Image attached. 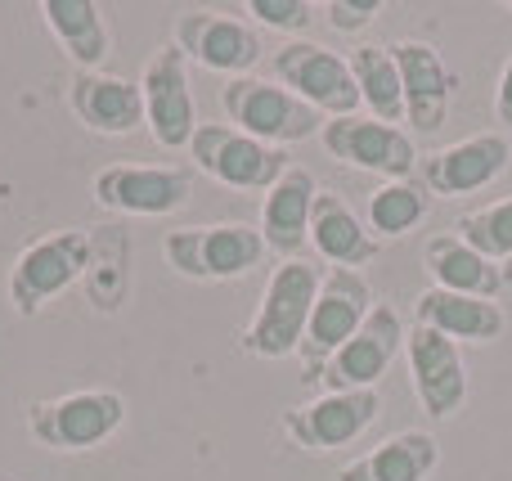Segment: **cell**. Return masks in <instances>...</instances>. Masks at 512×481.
<instances>
[{
	"mask_svg": "<svg viewBox=\"0 0 512 481\" xmlns=\"http://www.w3.org/2000/svg\"><path fill=\"white\" fill-rule=\"evenodd\" d=\"M162 257H167V266L185 279H198V284H225V279H243L252 266H261L265 239H261L256 225H243V221L185 225V230L167 234Z\"/></svg>",
	"mask_w": 512,
	"mask_h": 481,
	"instance_id": "3",
	"label": "cell"
},
{
	"mask_svg": "<svg viewBox=\"0 0 512 481\" xmlns=\"http://www.w3.org/2000/svg\"><path fill=\"white\" fill-rule=\"evenodd\" d=\"M508 9H512V5H508Z\"/></svg>",
	"mask_w": 512,
	"mask_h": 481,
	"instance_id": "31",
	"label": "cell"
},
{
	"mask_svg": "<svg viewBox=\"0 0 512 481\" xmlns=\"http://www.w3.org/2000/svg\"><path fill=\"white\" fill-rule=\"evenodd\" d=\"M436 464H441V441L432 432L405 428L382 446H373L369 455L351 459L337 473V481H427L436 473Z\"/></svg>",
	"mask_w": 512,
	"mask_h": 481,
	"instance_id": "23",
	"label": "cell"
},
{
	"mask_svg": "<svg viewBox=\"0 0 512 481\" xmlns=\"http://www.w3.org/2000/svg\"><path fill=\"white\" fill-rule=\"evenodd\" d=\"M310 248L328 270H360L382 252V239L364 225V216L333 189H319L310 212Z\"/></svg>",
	"mask_w": 512,
	"mask_h": 481,
	"instance_id": "20",
	"label": "cell"
},
{
	"mask_svg": "<svg viewBox=\"0 0 512 481\" xmlns=\"http://www.w3.org/2000/svg\"><path fill=\"white\" fill-rule=\"evenodd\" d=\"M221 108L230 126H239L243 135L261 144H274V149L301 144L324 131V117L306 99H297L288 86L265 77H230L221 86Z\"/></svg>",
	"mask_w": 512,
	"mask_h": 481,
	"instance_id": "4",
	"label": "cell"
},
{
	"mask_svg": "<svg viewBox=\"0 0 512 481\" xmlns=\"http://www.w3.org/2000/svg\"><path fill=\"white\" fill-rule=\"evenodd\" d=\"M90 257H95V234L81 230V225H68V230H54L45 239L27 243L14 257V270H9V306L23 320L41 315L54 297L68 293L86 275Z\"/></svg>",
	"mask_w": 512,
	"mask_h": 481,
	"instance_id": "2",
	"label": "cell"
},
{
	"mask_svg": "<svg viewBox=\"0 0 512 481\" xmlns=\"http://www.w3.org/2000/svg\"><path fill=\"white\" fill-rule=\"evenodd\" d=\"M140 95H144V126H149L158 149H189L198 131V108L194 90H189V59L180 45H162L144 59L140 72Z\"/></svg>",
	"mask_w": 512,
	"mask_h": 481,
	"instance_id": "12",
	"label": "cell"
},
{
	"mask_svg": "<svg viewBox=\"0 0 512 481\" xmlns=\"http://www.w3.org/2000/svg\"><path fill=\"white\" fill-rule=\"evenodd\" d=\"M171 45H180L189 63L207 72H225V77H252L261 63L265 41L248 18L221 14V9H185L171 27Z\"/></svg>",
	"mask_w": 512,
	"mask_h": 481,
	"instance_id": "9",
	"label": "cell"
},
{
	"mask_svg": "<svg viewBox=\"0 0 512 481\" xmlns=\"http://www.w3.org/2000/svg\"><path fill=\"white\" fill-rule=\"evenodd\" d=\"M315 198H319V185L306 167L292 162L274 189L261 198V239H265V252H274L279 261H297L306 257L310 248V212H315Z\"/></svg>",
	"mask_w": 512,
	"mask_h": 481,
	"instance_id": "18",
	"label": "cell"
},
{
	"mask_svg": "<svg viewBox=\"0 0 512 481\" xmlns=\"http://www.w3.org/2000/svg\"><path fill=\"white\" fill-rule=\"evenodd\" d=\"M423 266L432 275V288L445 293H468V297H490L495 302L504 293V270L499 261L481 257L472 243H463L459 234H432L423 243Z\"/></svg>",
	"mask_w": 512,
	"mask_h": 481,
	"instance_id": "22",
	"label": "cell"
},
{
	"mask_svg": "<svg viewBox=\"0 0 512 481\" xmlns=\"http://www.w3.org/2000/svg\"><path fill=\"white\" fill-rule=\"evenodd\" d=\"M346 63H351V77L360 86V104L369 108L373 122H387V126L405 122V86H400V68L391 45H355V50H346Z\"/></svg>",
	"mask_w": 512,
	"mask_h": 481,
	"instance_id": "25",
	"label": "cell"
},
{
	"mask_svg": "<svg viewBox=\"0 0 512 481\" xmlns=\"http://www.w3.org/2000/svg\"><path fill=\"white\" fill-rule=\"evenodd\" d=\"M126 423V401L108 387H90V392L50 396V401L27 405V432L36 446L59 450V455H81L95 450Z\"/></svg>",
	"mask_w": 512,
	"mask_h": 481,
	"instance_id": "5",
	"label": "cell"
},
{
	"mask_svg": "<svg viewBox=\"0 0 512 481\" xmlns=\"http://www.w3.org/2000/svg\"><path fill=\"white\" fill-rule=\"evenodd\" d=\"M243 9H248L261 27H274V32H306L319 14L306 0H248Z\"/></svg>",
	"mask_w": 512,
	"mask_h": 481,
	"instance_id": "28",
	"label": "cell"
},
{
	"mask_svg": "<svg viewBox=\"0 0 512 481\" xmlns=\"http://www.w3.org/2000/svg\"><path fill=\"white\" fill-rule=\"evenodd\" d=\"M432 212V194L418 185L414 176L409 180H382L378 189L369 194V207H364V225L373 230V239H405L409 230L427 221Z\"/></svg>",
	"mask_w": 512,
	"mask_h": 481,
	"instance_id": "26",
	"label": "cell"
},
{
	"mask_svg": "<svg viewBox=\"0 0 512 481\" xmlns=\"http://www.w3.org/2000/svg\"><path fill=\"white\" fill-rule=\"evenodd\" d=\"M373 306L378 302H373V284L364 270H324V284H319L306 338H301V347H297L301 383H315V374L355 338V329L369 320Z\"/></svg>",
	"mask_w": 512,
	"mask_h": 481,
	"instance_id": "6",
	"label": "cell"
},
{
	"mask_svg": "<svg viewBox=\"0 0 512 481\" xmlns=\"http://www.w3.org/2000/svg\"><path fill=\"white\" fill-rule=\"evenodd\" d=\"M454 234H459L463 243H472L481 257L504 266V261H512V198L486 203V207H477V212H463L459 221H454Z\"/></svg>",
	"mask_w": 512,
	"mask_h": 481,
	"instance_id": "27",
	"label": "cell"
},
{
	"mask_svg": "<svg viewBox=\"0 0 512 481\" xmlns=\"http://www.w3.org/2000/svg\"><path fill=\"white\" fill-rule=\"evenodd\" d=\"M414 324L441 333L450 342H499L508 329V315L490 297L445 293V288H423L414 302Z\"/></svg>",
	"mask_w": 512,
	"mask_h": 481,
	"instance_id": "21",
	"label": "cell"
},
{
	"mask_svg": "<svg viewBox=\"0 0 512 481\" xmlns=\"http://www.w3.org/2000/svg\"><path fill=\"white\" fill-rule=\"evenodd\" d=\"M382 14V0H328L324 5V23L342 36H355Z\"/></svg>",
	"mask_w": 512,
	"mask_h": 481,
	"instance_id": "29",
	"label": "cell"
},
{
	"mask_svg": "<svg viewBox=\"0 0 512 481\" xmlns=\"http://www.w3.org/2000/svg\"><path fill=\"white\" fill-rule=\"evenodd\" d=\"M405 360H409V387L418 396V410L432 423L454 419L468 405V365H463L459 342L414 324L405 333Z\"/></svg>",
	"mask_w": 512,
	"mask_h": 481,
	"instance_id": "16",
	"label": "cell"
},
{
	"mask_svg": "<svg viewBox=\"0 0 512 481\" xmlns=\"http://www.w3.org/2000/svg\"><path fill=\"white\" fill-rule=\"evenodd\" d=\"M68 108L95 135H131L144 126L140 81L113 77V72H72Z\"/></svg>",
	"mask_w": 512,
	"mask_h": 481,
	"instance_id": "19",
	"label": "cell"
},
{
	"mask_svg": "<svg viewBox=\"0 0 512 481\" xmlns=\"http://www.w3.org/2000/svg\"><path fill=\"white\" fill-rule=\"evenodd\" d=\"M378 414H382V392H324L306 405H288L279 428L306 455H328V450L360 441L378 423Z\"/></svg>",
	"mask_w": 512,
	"mask_h": 481,
	"instance_id": "10",
	"label": "cell"
},
{
	"mask_svg": "<svg viewBox=\"0 0 512 481\" xmlns=\"http://www.w3.org/2000/svg\"><path fill=\"white\" fill-rule=\"evenodd\" d=\"M274 81L288 86L297 99H306L324 122L360 113V86L351 77L346 54L328 50L319 41H288L274 50Z\"/></svg>",
	"mask_w": 512,
	"mask_h": 481,
	"instance_id": "8",
	"label": "cell"
},
{
	"mask_svg": "<svg viewBox=\"0 0 512 481\" xmlns=\"http://www.w3.org/2000/svg\"><path fill=\"white\" fill-rule=\"evenodd\" d=\"M319 144L328 149V158L346 162L355 171H373L382 180H409L418 171V144L405 126H387L373 117H333L319 131Z\"/></svg>",
	"mask_w": 512,
	"mask_h": 481,
	"instance_id": "13",
	"label": "cell"
},
{
	"mask_svg": "<svg viewBox=\"0 0 512 481\" xmlns=\"http://www.w3.org/2000/svg\"><path fill=\"white\" fill-rule=\"evenodd\" d=\"M512 162V140L504 131H481L468 135L459 144H445L418 158L414 180L427 189L432 198H463L477 189L495 185Z\"/></svg>",
	"mask_w": 512,
	"mask_h": 481,
	"instance_id": "15",
	"label": "cell"
},
{
	"mask_svg": "<svg viewBox=\"0 0 512 481\" xmlns=\"http://www.w3.org/2000/svg\"><path fill=\"white\" fill-rule=\"evenodd\" d=\"M391 54L400 68V86H405V122L418 135H436L459 95V72H450V63L432 41H396Z\"/></svg>",
	"mask_w": 512,
	"mask_h": 481,
	"instance_id": "17",
	"label": "cell"
},
{
	"mask_svg": "<svg viewBox=\"0 0 512 481\" xmlns=\"http://www.w3.org/2000/svg\"><path fill=\"white\" fill-rule=\"evenodd\" d=\"M495 117L512 131V54H508L504 72H499V86H495Z\"/></svg>",
	"mask_w": 512,
	"mask_h": 481,
	"instance_id": "30",
	"label": "cell"
},
{
	"mask_svg": "<svg viewBox=\"0 0 512 481\" xmlns=\"http://www.w3.org/2000/svg\"><path fill=\"white\" fill-rule=\"evenodd\" d=\"M319 284H324V266L310 257L279 261L265 279L261 306H256L252 324L239 333V351L256 360H288L297 356L301 338H306L310 311H315Z\"/></svg>",
	"mask_w": 512,
	"mask_h": 481,
	"instance_id": "1",
	"label": "cell"
},
{
	"mask_svg": "<svg viewBox=\"0 0 512 481\" xmlns=\"http://www.w3.org/2000/svg\"><path fill=\"white\" fill-rule=\"evenodd\" d=\"M405 333L409 329L396 306L378 302L369 311V320L355 329V338L315 374V383L324 387V392H378L391 360L405 351Z\"/></svg>",
	"mask_w": 512,
	"mask_h": 481,
	"instance_id": "11",
	"label": "cell"
},
{
	"mask_svg": "<svg viewBox=\"0 0 512 481\" xmlns=\"http://www.w3.org/2000/svg\"><path fill=\"white\" fill-rule=\"evenodd\" d=\"M90 194L99 207L122 216H171L194 198V176L185 167H144V162H108L95 171Z\"/></svg>",
	"mask_w": 512,
	"mask_h": 481,
	"instance_id": "14",
	"label": "cell"
},
{
	"mask_svg": "<svg viewBox=\"0 0 512 481\" xmlns=\"http://www.w3.org/2000/svg\"><path fill=\"white\" fill-rule=\"evenodd\" d=\"M41 18L50 36L63 45L77 72H104V59L113 50V32L104 23V9L95 0H45Z\"/></svg>",
	"mask_w": 512,
	"mask_h": 481,
	"instance_id": "24",
	"label": "cell"
},
{
	"mask_svg": "<svg viewBox=\"0 0 512 481\" xmlns=\"http://www.w3.org/2000/svg\"><path fill=\"white\" fill-rule=\"evenodd\" d=\"M185 153L203 176H212L225 189H243V194H270L274 180L292 167L283 149L252 140L230 122H198Z\"/></svg>",
	"mask_w": 512,
	"mask_h": 481,
	"instance_id": "7",
	"label": "cell"
}]
</instances>
